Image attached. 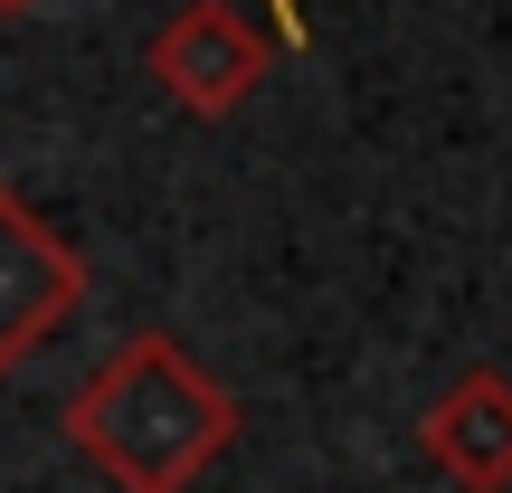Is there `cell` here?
I'll return each mask as SVG.
<instances>
[{
  "mask_svg": "<svg viewBox=\"0 0 512 493\" xmlns=\"http://www.w3.org/2000/svg\"><path fill=\"white\" fill-rule=\"evenodd\" d=\"M67 446L114 493H190L238 446V399L171 332H133L67 399Z\"/></svg>",
  "mask_w": 512,
  "mask_h": 493,
  "instance_id": "cell-1",
  "label": "cell"
},
{
  "mask_svg": "<svg viewBox=\"0 0 512 493\" xmlns=\"http://www.w3.org/2000/svg\"><path fill=\"white\" fill-rule=\"evenodd\" d=\"M152 76H162V95L181 114L219 124V114H238L275 76V38L256 29L247 10H228V0H181V10L152 29Z\"/></svg>",
  "mask_w": 512,
  "mask_h": 493,
  "instance_id": "cell-2",
  "label": "cell"
},
{
  "mask_svg": "<svg viewBox=\"0 0 512 493\" xmlns=\"http://www.w3.org/2000/svg\"><path fill=\"white\" fill-rule=\"evenodd\" d=\"M76 304H86V256L0 181V370H19Z\"/></svg>",
  "mask_w": 512,
  "mask_h": 493,
  "instance_id": "cell-3",
  "label": "cell"
},
{
  "mask_svg": "<svg viewBox=\"0 0 512 493\" xmlns=\"http://www.w3.org/2000/svg\"><path fill=\"white\" fill-rule=\"evenodd\" d=\"M427 465L456 493H512V380L503 370H465L418 427Z\"/></svg>",
  "mask_w": 512,
  "mask_h": 493,
  "instance_id": "cell-4",
  "label": "cell"
},
{
  "mask_svg": "<svg viewBox=\"0 0 512 493\" xmlns=\"http://www.w3.org/2000/svg\"><path fill=\"white\" fill-rule=\"evenodd\" d=\"M275 29H285L294 48H304V10H294V0H275Z\"/></svg>",
  "mask_w": 512,
  "mask_h": 493,
  "instance_id": "cell-5",
  "label": "cell"
},
{
  "mask_svg": "<svg viewBox=\"0 0 512 493\" xmlns=\"http://www.w3.org/2000/svg\"><path fill=\"white\" fill-rule=\"evenodd\" d=\"M0 10H10V19H19V10H38V0H0Z\"/></svg>",
  "mask_w": 512,
  "mask_h": 493,
  "instance_id": "cell-6",
  "label": "cell"
}]
</instances>
